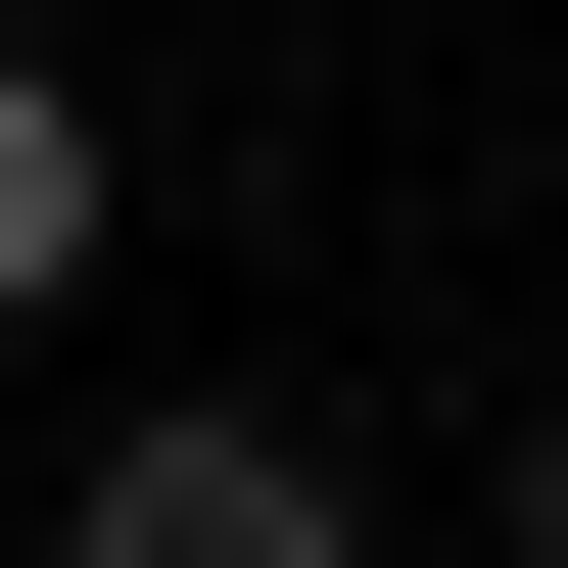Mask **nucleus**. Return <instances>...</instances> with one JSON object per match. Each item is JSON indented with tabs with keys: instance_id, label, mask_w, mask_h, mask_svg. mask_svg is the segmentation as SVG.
<instances>
[{
	"instance_id": "nucleus-1",
	"label": "nucleus",
	"mask_w": 568,
	"mask_h": 568,
	"mask_svg": "<svg viewBox=\"0 0 568 568\" xmlns=\"http://www.w3.org/2000/svg\"><path fill=\"white\" fill-rule=\"evenodd\" d=\"M48 568H379V474H332V426H237V379H142Z\"/></svg>"
},
{
	"instance_id": "nucleus-2",
	"label": "nucleus",
	"mask_w": 568,
	"mask_h": 568,
	"mask_svg": "<svg viewBox=\"0 0 568 568\" xmlns=\"http://www.w3.org/2000/svg\"><path fill=\"white\" fill-rule=\"evenodd\" d=\"M48 284H95V95L0 48V332H48Z\"/></svg>"
},
{
	"instance_id": "nucleus-3",
	"label": "nucleus",
	"mask_w": 568,
	"mask_h": 568,
	"mask_svg": "<svg viewBox=\"0 0 568 568\" xmlns=\"http://www.w3.org/2000/svg\"><path fill=\"white\" fill-rule=\"evenodd\" d=\"M521 568H568V426H521Z\"/></svg>"
}]
</instances>
